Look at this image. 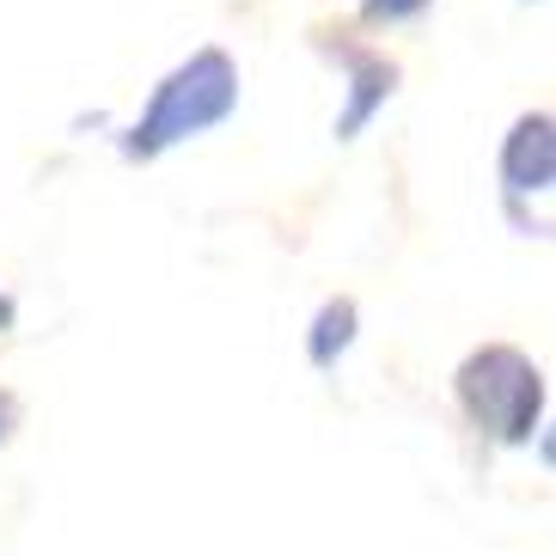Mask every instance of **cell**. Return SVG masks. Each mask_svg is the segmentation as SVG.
<instances>
[{
  "instance_id": "obj_1",
  "label": "cell",
  "mask_w": 556,
  "mask_h": 556,
  "mask_svg": "<svg viewBox=\"0 0 556 556\" xmlns=\"http://www.w3.org/2000/svg\"><path fill=\"white\" fill-rule=\"evenodd\" d=\"M453 404L483 446H532L544 434V409H551V379L526 349L514 343H477L453 367Z\"/></svg>"
},
{
  "instance_id": "obj_2",
  "label": "cell",
  "mask_w": 556,
  "mask_h": 556,
  "mask_svg": "<svg viewBox=\"0 0 556 556\" xmlns=\"http://www.w3.org/2000/svg\"><path fill=\"white\" fill-rule=\"evenodd\" d=\"M239 104V67L227 50H197L190 62H178L153 86L148 111L123 135V160H160L190 135H208L214 123H227Z\"/></svg>"
},
{
  "instance_id": "obj_3",
  "label": "cell",
  "mask_w": 556,
  "mask_h": 556,
  "mask_svg": "<svg viewBox=\"0 0 556 556\" xmlns=\"http://www.w3.org/2000/svg\"><path fill=\"white\" fill-rule=\"evenodd\" d=\"M495 178H502V208L507 220L539 239L532 220H526V202H544L556 184V129H551V111H526L514 129L502 135V160H495Z\"/></svg>"
},
{
  "instance_id": "obj_4",
  "label": "cell",
  "mask_w": 556,
  "mask_h": 556,
  "mask_svg": "<svg viewBox=\"0 0 556 556\" xmlns=\"http://www.w3.org/2000/svg\"><path fill=\"white\" fill-rule=\"evenodd\" d=\"M318 43H325V37H318ZM325 50L330 55L343 50L349 104H343V116H337V141H355V135L386 111V99L397 92V62L386 50H367V43H325Z\"/></svg>"
},
{
  "instance_id": "obj_5",
  "label": "cell",
  "mask_w": 556,
  "mask_h": 556,
  "mask_svg": "<svg viewBox=\"0 0 556 556\" xmlns=\"http://www.w3.org/2000/svg\"><path fill=\"white\" fill-rule=\"evenodd\" d=\"M355 337H361V306H355V294H330L325 306L312 312V325H306V361L318 367V374H330L337 361L355 349Z\"/></svg>"
},
{
  "instance_id": "obj_6",
  "label": "cell",
  "mask_w": 556,
  "mask_h": 556,
  "mask_svg": "<svg viewBox=\"0 0 556 556\" xmlns=\"http://www.w3.org/2000/svg\"><path fill=\"white\" fill-rule=\"evenodd\" d=\"M434 0H361V18L367 25H404V18H416V13H428Z\"/></svg>"
},
{
  "instance_id": "obj_7",
  "label": "cell",
  "mask_w": 556,
  "mask_h": 556,
  "mask_svg": "<svg viewBox=\"0 0 556 556\" xmlns=\"http://www.w3.org/2000/svg\"><path fill=\"white\" fill-rule=\"evenodd\" d=\"M18 428H25V404H18V392H7V386H0V446H13Z\"/></svg>"
},
{
  "instance_id": "obj_8",
  "label": "cell",
  "mask_w": 556,
  "mask_h": 556,
  "mask_svg": "<svg viewBox=\"0 0 556 556\" xmlns=\"http://www.w3.org/2000/svg\"><path fill=\"white\" fill-rule=\"evenodd\" d=\"M13 325H18V300L7 294V288H0V337H7V330H13Z\"/></svg>"
}]
</instances>
